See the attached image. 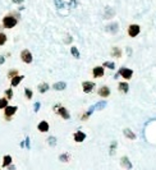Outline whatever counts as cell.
Instances as JSON below:
<instances>
[{
    "label": "cell",
    "instance_id": "6da1fadb",
    "mask_svg": "<svg viewBox=\"0 0 156 170\" xmlns=\"http://www.w3.org/2000/svg\"><path fill=\"white\" fill-rule=\"evenodd\" d=\"M2 24H3V27L6 28V30L14 28L17 24H18V18H17V17H14L13 14H8V15L3 17Z\"/></svg>",
    "mask_w": 156,
    "mask_h": 170
},
{
    "label": "cell",
    "instance_id": "7a4b0ae2",
    "mask_svg": "<svg viewBox=\"0 0 156 170\" xmlns=\"http://www.w3.org/2000/svg\"><path fill=\"white\" fill-rule=\"evenodd\" d=\"M17 110H18V107L17 106H10V105H8L5 109H4V119L6 122H10L12 120V118L17 113Z\"/></svg>",
    "mask_w": 156,
    "mask_h": 170
},
{
    "label": "cell",
    "instance_id": "3957f363",
    "mask_svg": "<svg viewBox=\"0 0 156 170\" xmlns=\"http://www.w3.org/2000/svg\"><path fill=\"white\" fill-rule=\"evenodd\" d=\"M54 110H55V113H58L63 119H65V120L71 119V114H69L68 109H65L64 106H62V105H55L54 106Z\"/></svg>",
    "mask_w": 156,
    "mask_h": 170
},
{
    "label": "cell",
    "instance_id": "277c9868",
    "mask_svg": "<svg viewBox=\"0 0 156 170\" xmlns=\"http://www.w3.org/2000/svg\"><path fill=\"white\" fill-rule=\"evenodd\" d=\"M118 73H119V75H122V77H123L125 81H129V79L133 77V71L131 69V68L123 67V68H120Z\"/></svg>",
    "mask_w": 156,
    "mask_h": 170
},
{
    "label": "cell",
    "instance_id": "5b68a950",
    "mask_svg": "<svg viewBox=\"0 0 156 170\" xmlns=\"http://www.w3.org/2000/svg\"><path fill=\"white\" fill-rule=\"evenodd\" d=\"M21 60L23 63H26V64H31L32 63L33 58H32V54H31L30 50H27V49L22 50V53H21Z\"/></svg>",
    "mask_w": 156,
    "mask_h": 170
},
{
    "label": "cell",
    "instance_id": "8992f818",
    "mask_svg": "<svg viewBox=\"0 0 156 170\" xmlns=\"http://www.w3.org/2000/svg\"><path fill=\"white\" fill-rule=\"evenodd\" d=\"M141 32V27L138 26V24H131V26L128 27V35L129 37H137L140 35Z\"/></svg>",
    "mask_w": 156,
    "mask_h": 170
},
{
    "label": "cell",
    "instance_id": "52a82bcc",
    "mask_svg": "<svg viewBox=\"0 0 156 170\" xmlns=\"http://www.w3.org/2000/svg\"><path fill=\"white\" fill-rule=\"evenodd\" d=\"M104 74H105V68H104L102 65H97L92 69L93 78H101V77H104Z\"/></svg>",
    "mask_w": 156,
    "mask_h": 170
},
{
    "label": "cell",
    "instance_id": "ba28073f",
    "mask_svg": "<svg viewBox=\"0 0 156 170\" xmlns=\"http://www.w3.org/2000/svg\"><path fill=\"white\" fill-rule=\"evenodd\" d=\"M97 93H99V96H100V97H102V99H106V97H109V96H110L111 91H110V87H109V86H101V87L99 88Z\"/></svg>",
    "mask_w": 156,
    "mask_h": 170
},
{
    "label": "cell",
    "instance_id": "9c48e42d",
    "mask_svg": "<svg viewBox=\"0 0 156 170\" xmlns=\"http://www.w3.org/2000/svg\"><path fill=\"white\" fill-rule=\"evenodd\" d=\"M93 88H95V83L91 82V81H86V82L82 83V90H83L84 93H90Z\"/></svg>",
    "mask_w": 156,
    "mask_h": 170
},
{
    "label": "cell",
    "instance_id": "30bf717a",
    "mask_svg": "<svg viewBox=\"0 0 156 170\" xmlns=\"http://www.w3.org/2000/svg\"><path fill=\"white\" fill-rule=\"evenodd\" d=\"M37 129H39L41 133H46V132H49V129H50V125H49V123H47L46 120H41V122L39 123V125H37Z\"/></svg>",
    "mask_w": 156,
    "mask_h": 170
},
{
    "label": "cell",
    "instance_id": "8fae6325",
    "mask_svg": "<svg viewBox=\"0 0 156 170\" xmlns=\"http://www.w3.org/2000/svg\"><path fill=\"white\" fill-rule=\"evenodd\" d=\"M73 140H74V142H78V143L83 142V141L86 140V133H83V132H81V131L76 132V133L73 134Z\"/></svg>",
    "mask_w": 156,
    "mask_h": 170
},
{
    "label": "cell",
    "instance_id": "7c38bea8",
    "mask_svg": "<svg viewBox=\"0 0 156 170\" xmlns=\"http://www.w3.org/2000/svg\"><path fill=\"white\" fill-rule=\"evenodd\" d=\"M120 165H122L124 169H127V170L132 169V163H131V160H129L127 156H123L122 159H120Z\"/></svg>",
    "mask_w": 156,
    "mask_h": 170
},
{
    "label": "cell",
    "instance_id": "4fadbf2b",
    "mask_svg": "<svg viewBox=\"0 0 156 170\" xmlns=\"http://www.w3.org/2000/svg\"><path fill=\"white\" fill-rule=\"evenodd\" d=\"M23 79H24V75H21V74L17 75V77H14V78L10 79V86H12V87H17Z\"/></svg>",
    "mask_w": 156,
    "mask_h": 170
},
{
    "label": "cell",
    "instance_id": "5bb4252c",
    "mask_svg": "<svg viewBox=\"0 0 156 170\" xmlns=\"http://www.w3.org/2000/svg\"><path fill=\"white\" fill-rule=\"evenodd\" d=\"M118 90L120 92H123V93H128V91H129V84H128V82H119Z\"/></svg>",
    "mask_w": 156,
    "mask_h": 170
},
{
    "label": "cell",
    "instance_id": "9a60e30c",
    "mask_svg": "<svg viewBox=\"0 0 156 170\" xmlns=\"http://www.w3.org/2000/svg\"><path fill=\"white\" fill-rule=\"evenodd\" d=\"M53 88L55 91H64L67 88V83L65 82H56L53 84Z\"/></svg>",
    "mask_w": 156,
    "mask_h": 170
},
{
    "label": "cell",
    "instance_id": "2e32d148",
    "mask_svg": "<svg viewBox=\"0 0 156 170\" xmlns=\"http://www.w3.org/2000/svg\"><path fill=\"white\" fill-rule=\"evenodd\" d=\"M12 163H13L12 156H10V155H5V156L3 157V164H2V166H3V168H8L9 165H12Z\"/></svg>",
    "mask_w": 156,
    "mask_h": 170
},
{
    "label": "cell",
    "instance_id": "e0dca14e",
    "mask_svg": "<svg viewBox=\"0 0 156 170\" xmlns=\"http://www.w3.org/2000/svg\"><path fill=\"white\" fill-rule=\"evenodd\" d=\"M111 56L113 58H120V56H122V49L114 46L111 49Z\"/></svg>",
    "mask_w": 156,
    "mask_h": 170
},
{
    "label": "cell",
    "instance_id": "ac0fdd59",
    "mask_svg": "<svg viewBox=\"0 0 156 170\" xmlns=\"http://www.w3.org/2000/svg\"><path fill=\"white\" fill-rule=\"evenodd\" d=\"M106 28H108V31H109L110 33H117L118 30H119V24H118V23H111V24H109Z\"/></svg>",
    "mask_w": 156,
    "mask_h": 170
},
{
    "label": "cell",
    "instance_id": "d6986e66",
    "mask_svg": "<svg viewBox=\"0 0 156 170\" xmlns=\"http://www.w3.org/2000/svg\"><path fill=\"white\" fill-rule=\"evenodd\" d=\"M123 133H124V136L127 138H129V140H136V134L129 129V128H125L124 131H123Z\"/></svg>",
    "mask_w": 156,
    "mask_h": 170
},
{
    "label": "cell",
    "instance_id": "ffe728a7",
    "mask_svg": "<svg viewBox=\"0 0 156 170\" xmlns=\"http://www.w3.org/2000/svg\"><path fill=\"white\" fill-rule=\"evenodd\" d=\"M46 91H49V84L46 82H42L39 84V92L40 93H45Z\"/></svg>",
    "mask_w": 156,
    "mask_h": 170
},
{
    "label": "cell",
    "instance_id": "44dd1931",
    "mask_svg": "<svg viewBox=\"0 0 156 170\" xmlns=\"http://www.w3.org/2000/svg\"><path fill=\"white\" fill-rule=\"evenodd\" d=\"M59 160L62 161V163H69V160H71V155L68 154V152H64L59 156Z\"/></svg>",
    "mask_w": 156,
    "mask_h": 170
},
{
    "label": "cell",
    "instance_id": "7402d4cb",
    "mask_svg": "<svg viewBox=\"0 0 156 170\" xmlns=\"http://www.w3.org/2000/svg\"><path fill=\"white\" fill-rule=\"evenodd\" d=\"M8 103H9V100H8L6 97H2V99H0V110H4L8 105H9Z\"/></svg>",
    "mask_w": 156,
    "mask_h": 170
},
{
    "label": "cell",
    "instance_id": "603a6c76",
    "mask_svg": "<svg viewBox=\"0 0 156 170\" xmlns=\"http://www.w3.org/2000/svg\"><path fill=\"white\" fill-rule=\"evenodd\" d=\"M17 75H19V73H18V69H10L9 72H8V74H6V77H8V78H9V79H12V78L17 77Z\"/></svg>",
    "mask_w": 156,
    "mask_h": 170
},
{
    "label": "cell",
    "instance_id": "cb8c5ba5",
    "mask_svg": "<svg viewBox=\"0 0 156 170\" xmlns=\"http://www.w3.org/2000/svg\"><path fill=\"white\" fill-rule=\"evenodd\" d=\"M95 106V110H102V109H105L106 107V101H99V103L96 105H93Z\"/></svg>",
    "mask_w": 156,
    "mask_h": 170
},
{
    "label": "cell",
    "instance_id": "d4e9b609",
    "mask_svg": "<svg viewBox=\"0 0 156 170\" xmlns=\"http://www.w3.org/2000/svg\"><path fill=\"white\" fill-rule=\"evenodd\" d=\"M117 141H113L111 142V144H110V148H109V152H110V155L113 156V155H114L115 154V150H117Z\"/></svg>",
    "mask_w": 156,
    "mask_h": 170
},
{
    "label": "cell",
    "instance_id": "484cf974",
    "mask_svg": "<svg viewBox=\"0 0 156 170\" xmlns=\"http://www.w3.org/2000/svg\"><path fill=\"white\" fill-rule=\"evenodd\" d=\"M71 53H72V55H73V58H76V59H80V56H81V54H80V51H78V49H77L76 46H73V47L71 49Z\"/></svg>",
    "mask_w": 156,
    "mask_h": 170
},
{
    "label": "cell",
    "instance_id": "4316f807",
    "mask_svg": "<svg viewBox=\"0 0 156 170\" xmlns=\"http://www.w3.org/2000/svg\"><path fill=\"white\" fill-rule=\"evenodd\" d=\"M24 96L27 97L28 100H31V99L33 97V92H32V90H31V88H27V87H26V88H24Z\"/></svg>",
    "mask_w": 156,
    "mask_h": 170
},
{
    "label": "cell",
    "instance_id": "83f0119b",
    "mask_svg": "<svg viewBox=\"0 0 156 170\" xmlns=\"http://www.w3.org/2000/svg\"><path fill=\"white\" fill-rule=\"evenodd\" d=\"M6 40H8V37H6V35H5V33H4V32H0V46L5 45Z\"/></svg>",
    "mask_w": 156,
    "mask_h": 170
},
{
    "label": "cell",
    "instance_id": "f1b7e54d",
    "mask_svg": "<svg viewBox=\"0 0 156 170\" xmlns=\"http://www.w3.org/2000/svg\"><path fill=\"white\" fill-rule=\"evenodd\" d=\"M4 93H5V97H6L8 100H12V99H13V90H12V88H6V90L4 91Z\"/></svg>",
    "mask_w": 156,
    "mask_h": 170
},
{
    "label": "cell",
    "instance_id": "f546056e",
    "mask_svg": "<svg viewBox=\"0 0 156 170\" xmlns=\"http://www.w3.org/2000/svg\"><path fill=\"white\" fill-rule=\"evenodd\" d=\"M47 143H49V146L54 147L55 144H56V138L54 137V136H51V137H49V138H47Z\"/></svg>",
    "mask_w": 156,
    "mask_h": 170
},
{
    "label": "cell",
    "instance_id": "4dcf8cb0",
    "mask_svg": "<svg viewBox=\"0 0 156 170\" xmlns=\"http://www.w3.org/2000/svg\"><path fill=\"white\" fill-rule=\"evenodd\" d=\"M102 67L104 68H109V69H115V63H113V62H105Z\"/></svg>",
    "mask_w": 156,
    "mask_h": 170
},
{
    "label": "cell",
    "instance_id": "1f68e13d",
    "mask_svg": "<svg viewBox=\"0 0 156 170\" xmlns=\"http://www.w3.org/2000/svg\"><path fill=\"white\" fill-rule=\"evenodd\" d=\"M78 5V3H77V0H71V2L68 3V8L69 9H74V8Z\"/></svg>",
    "mask_w": 156,
    "mask_h": 170
},
{
    "label": "cell",
    "instance_id": "d6a6232c",
    "mask_svg": "<svg viewBox=\"0 0 156 170\" xmlns=\"http://www.w3.org/2000/svg\"><path fill=\"white\" fill-rule=\"evenodd\" d=\"M54 3H55V6L58 8V9H62V8L64 6V3L62 2V0H54Z\"/></svg>",
    "mask_w": 156,
    "mask_h": 170
},
{
    "label": "cell",
    "instance_id": "836d02e7",
    "mask_svg": "<svg viewBox=\"0 0 156 170\" xmlns=\"http://www.w3.org/2000/svg\"><path fill=\"white\" fill-rule=\"evenodd\" d=\"M40 107H41V104L39 103V101H37V103H35V104H33V110H35V111H36V113L40 110Z\"/></svg>",
    "mask_w": 156,
    "mask_h": 170
},
{
    "label": "cell",
    "instance_id": "e575fe53",
    "mask_svg": "<svg viewBox=\"0 0 156 170\" xmlns=\"http://www.w3.org/2000/svg\"><path fill=\"white\" fill-rule=\"evenodd\" d=\"M24 2V0H12V3H14V4H22Z\"/></svg>",
    "mask_w": 156,
    "mask_h": 170
},
{
    "label": "cell",
    "instance_id": "d590c367",
    "mask_svg": "<svg viewBox=\"0 0 156 170\" xmlns=\"http://www.w3.org/2000/svg\"><path fill=\"white\" fill-rule=\"evenodd\" d=\"M4 63H5V58H4L3 55H0V65L4 64Z\"/></svg>",
    "mask_w": 156,
    "mask_h": 170
},
{
    "label": "cell",
    "instance_id": "8d00e7d4",
    "mask_svg": "<svg viewBox=\"0 0 156 170\" xmlns=\"http://www.w3.org/2000/svg\"><path fill=\"white\" fill-rule=\"evenodd\" d=\"M26 144H27V148H30V138H26Z\"/></svg>",
    "mask_w": 156,
    "mask_h": 170
},
{
    "label": "cell",
    "instance_id": "74e56055",
    "mask_svg": "<svg viewBox=\"0 0 156 170\" xmlns=\"http://www.w3.org/2000/svg\"><path fill=\"white\" fill-rule=\"evenodd\" d=\"M15 169V166L12 164V165H9V166H8V170H14Z\"/></svg>",
    "mask_w": 156,
    "mask_h": 170
},
{
    "label": "cell",
    "instance_id": "f35d334b",
    "mask_svg": "<svg viewBox=\"0 0 156 170\" xmlns=\"http://www.w3.org/2000/svg\"><path fill=\"white\" fill-rule=\"evenodd\" d=\"M65 42H67V44H71V42H72V37H68V40Z\"/></svg>",
    "mask_w": 156,
    "mask_h": 170
},
{
    "label": "cell",
    "instance_id": "ab89813d",
    "mask_svg": "<svg viewBox=\"0 0 156 170\" xmlns=\"http://www.w3.org/2000/svg\"><path fill=\"white\" fill-rule=\"evenodd\" d=\"M0 170H2V168H0Z\"/></svg>",
    "mask_w": 156,
    "mask_h": 170
}]
</instances>
